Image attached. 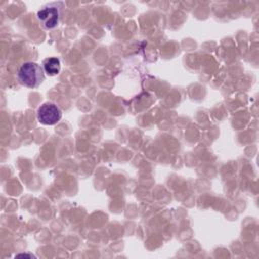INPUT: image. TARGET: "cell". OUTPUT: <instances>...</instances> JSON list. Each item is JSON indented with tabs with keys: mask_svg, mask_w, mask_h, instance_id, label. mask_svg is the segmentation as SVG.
<instances>
[{
	"mask_svg": "<svg viewBox=\"0 0 259 259\" xmlns=\"http://www.w3.org/2000/svg\"><path fill=\"white\" fill-rule=\"evenodd\" d=\"M45 71L42 66L34 62L23 63L17 72V79L21 85L27 88H36L45 80Z\"/></svg>",
	"mask_w": 259,
	"mask_h": 259,
	"instance_id": "1",
	"label": "cell"
},
{
	"mask_svg": "<svg viewBox=\"0 0 259 259\" xmlns=\"http://www.w3.org/2000/svg\"><path fill=\"white\" fill-rule=\"evenodd\" d=\"M63 6L62 2H51L37 11V19L46 29H54L59 25Z\"/></svg>",
	"mask_w": 259,
	"mask_h": 259,
	"instance_id": "2",
	"label": "cell"
},
{
	"mask_svg": "<svg viewBox=\"0 0 259 259\" xmlns=\"http://www.w3.org/2000/svg\"><path fill=\"white\" fill-rule=\"evenodd\" d=\"M38 122L45 125H54L62 118V110L53 102H45L36 112Z\"/></svg>",
	"mask_w": 259,
	"mask_h": 259,
	"instance_id": "3",
	"label": "cell"
},
{
	"mask_svg": "<svg viewBox=\"0 0 259 259\" xmlns=\"http://www.w3.org/2000/svg\"><path fill=\"white\" fill-rule=\"evenodd\" d=\"M42 68L48 76H57L61 71V62L56 57L47 58L42 62Z\"/></svg>",
	"mask_w": 259,
	"mask_h": 259,
	"instance_id": "4",
	"label": "cell"
},
{
	"mask_svg": "<svg viewBox=\"0 0 259 259\" xmlns=\"http://www.w3.org/2000/svg\"><path fill=\"white\" fill-rule=\"evenodd\" d=\"M34 257L33 255H28V254H19V255H17V257Z\"/></svg>",
	"mask_w": 259,
	"mask_h": 259,
	"instance_id": "5",
	"label": "cell"
}]
</instances>
